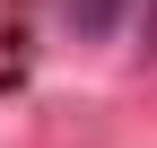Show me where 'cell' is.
I'll list each match as a JSON object with an SVG mask.
<instances>
[{
  "label": "cell",
  "mask_w": 157,
  "mask_h": 148,
  "mask_svg": "<svg viewBox=\"0 0 157 148\" xmlns=\"http://www.w3.org/2000/svg\"><path fill=\"white\" fill-rule=\"evenodd\" d=\"M113 9H122V0H61V17H70V26H87V35H105Z\"/></svg>",
  "instance_id": "1"
}]
</instances>
